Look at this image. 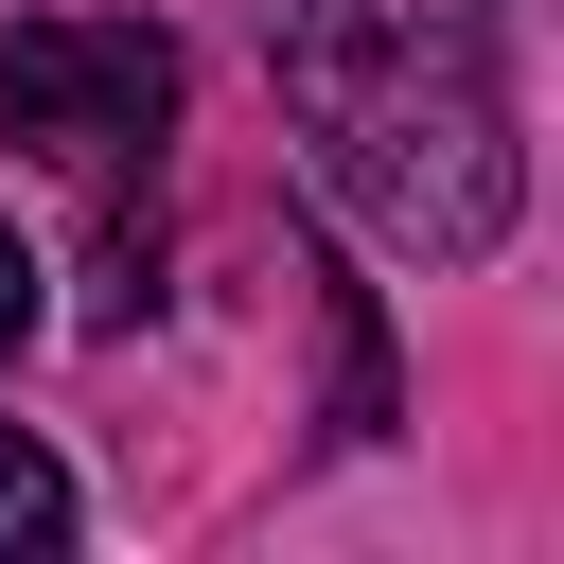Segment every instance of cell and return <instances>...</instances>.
I'll use <instances>...</instances> for the list:
<instances>
[{"instance_id": "obj_1", "label": "cell", "mask_w": 564, "mask_h": 564, "mask_svg": "<svg viewBox=\"0 0 564 564\" xmlns=\"http://www.w3.org/2000/svg\"><path fill=\"white\" fill-rule=\"evenodd\" d=\"M264 70H282V123L317 141V176L423 247V264H476L511 247V88H494V18L476 0H264Z\"/></svg>"}, {"instance_id": "obj_2", "label": "cell", "mask_w": 564, "mask_h": 564, "mask_svg": "<svg viewBox=\"0 0 564 564\" xmlns=\"http://www.w3.org/2000/svg\"><path fill=\"white\" fill-rule=\"evenodd\" d=\"M0 123L35 159H123L176 123V35L159 18H18L0 35Z\"/></svg>"}, {"instance_id": "obj_3", "label": "cell", "mask_w": 564, "mask_h": 564, "mask_svg": "<svg viewBox=\"0 0 564 564\" xmlns=\"http://www.w3.org/2000/svg\"><path fill=\"white\" fill-rule=\"evenodd\" d=\"M0 546H18V564H35V546H70V476H53L18 423H0Z\"/></svg>"}, {"instance_id": "obj_4", "label": "cell", "mask_w": 564, "mask_h": 564, "mask_svg": "<svg viewBox=\"0 0 564 564\" xmlns=\"http://www.w3.org/2000/svg\"><path fill=\"white\" fill-rule=\"evenodd\" d=\"M18 335H35V247L0 229V352H18Z\"/></svg>"}]
</instances>
